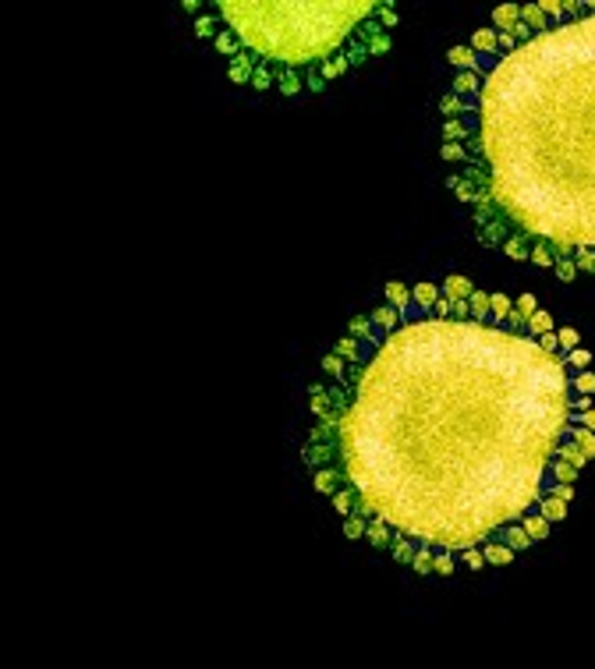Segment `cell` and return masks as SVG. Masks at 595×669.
<instances>
[{
  "label": "cell",
  "instance_id": "cell-1",
  "mask_svg": "<svg viewBox=\"0 0 595 669\" xmlns=\"http://www.w3.org/2000/svg\"><path fill=\"white\" fill-rule=\"evenodd\" d=\"M574 376L535 337L489 322L411 319L362 365L333 425L330 467L358 489L355 517L461 556L503 542L553 489ZM390 538V542H393ZM390 553V549H386Z\"/></svg>",
  "mask_w": 595,
  "mask_h": 669
},
{
  "label": "cell",
  "instance_id": "cell-2",
  "mask_svg": "<svg viewBox=\"0 0 595 669\" xmlns=\"http://www.w3.org/2000/svg\"><path fill=\"white\" fill-rule=\"evenodd\" d=\"M479 128L461 178L486 248L510 237L556 259L595 248V14L560 21L510 57H479Z\"/></svg>",
  "mask_w": 595,
  "mask_h": 669
},
{
  "label": "cell",
  "instance_id": "cell-3",
  "mask_svg": "<svg viewBox=\"0 0 595 669\" xmlns=\"http://www.w3.org/2000/svg\"><path fill=\"white\" fill-rule=\"evenodd\" d=\"M220 21L241 39L255 61L273 71H319L322 61L344 54L358 29L379 14V4H213Z\"/></svg>",
  "mask_w": 595,
  "mask_h": 669
},
{
  "label": "cell",
  "instance_id": "cell-4",
  "mask_svg": "<svg viewBox=\"0 0 595 669\" xmlns=\"http://www.w3.org/2000/svg\"><path fill=\"white\" fill-rule=\"evenodd\" d=\"M570 500H574V485H553V489H545V496L539 500L535 510H539L545 520H550V524H556V520L567 517Z\"/></svg>",
  "mask_w": 595,
  "mask_h": 669
},
{
  "label": "cell",
  "instance_id": "cell-5",
  "mask_svg": "<svg viewBox=\"0 0 595 669\" xmlns=\"http://www.w3.org/2000/svg\"><path fill=\"white\" fill-rule=\"evenodd\" d=\"M376 351H379L376 343H362V340H355V337H340V340L333 343V354H340L347 365H362V361H368Z\"/></svg>",
  "mask_w": 595,
  "mask_h": 669
},
{
  "label": "cell",
  "instance_id": "cell-6",
  "mask_svg": "<svg viewBox=\"0 0 595 669\" xmlns=\"http://www.w3.org/2000/svg\"><path fill=\"white\" fill-rule=\"evenodd\" d=\"M255 67H259V61H255V57L244 50V54H238V57L227 64V78H231L234 85H252V78H255Z\"/></svg>",
  "mask_w": 595,
  "mask_h": 669
},
{
  "label": "cell",
  "instance_id": "cell-7",
  "mask_svg": "<svg viewBox=\"0 0 595 669\" xmlns=\"http://www.w3.org/2000/svg\"><path fill=\"white\" fill-rule=\"evenodd\" d=\"M347 337H355V340H362V343H383V337H379V330H376V322H372V315H351L347 319Z\"/></svg>",
  "mask_w": 595,
  "mask_h": 669
},
{
  "label": "cell",
  "instance_id": "cell-8",
  "mask_svg": "<svg viewBox=\"0 0 595 669\" xmlns=\"http://www.w3.org/2000/svg\"><path fill=\"white\" fill-rule=\"evenodd\" d=\"M372 322H376V330H379V337L386 340L390 333H397V330H401V326H404V315H401V312H397L393 305H376V308H372Z\"/></svg>",
  "mask_w": 595,
  "mask_h": 669
},
{
  "label": "cell",
  "instance_id": "cell-9",
  "mask_svg": "<svg viewBox=\"0 0 595 669\" xmlns=\"http://www.w3.org/2000/svg\"><path fill=\"white\" fill-rule=\"evenodd\" d=\"M309 411L315 414V421H326L333 414V401H330L326 383H312L309 386Z\"/></svg>",
  "mask_w": 595,
  "mask_h": 669
},
{
  "label": "cell",
  "instance_id": "cell-10",
  "mask_svg": "<svg viewBox=\"0 0 595 669\" xmlns=\"http://www.w3.org/2000/svg\"><path fill=\"white\" fill-rule=\"evenodd\" d=\"M347 482H344V475L337 467H319V471H312V489L315 492H322V496H333L337 489H344Z\"/></svg>",
  "mask_w": 595,
  "mask_h": 669
},
{
  "label": "cell",
  "instance_id": "cell-11",
  "mask_svg": "<svg viewBox=\"0 0 595 669\" xmlns=\"http://www.w3.org/2000/svg\"><path fill=\"white\" fill-rule=\"evenodd\" d=\"M454 92L464 96V99H479V92H482V71L479 67L475 71H457L454 74Z\"/></svg>",
  "mask_w": 595,
  "mask_h": 669
},
{
  "label": "cell",
  "instance_id": "cell-12",
  "mask_svg": "<svg viewBox=\"0 0 595 669\" xmlns=\"http://www.w3.org/2000/svg\"><path fill=\"white\" fill-rule=\"evenodd\" d=\"M443 294L450 297V301H468V297L475 294V287H471V280L464 277V273H446V280H443Z\"/></svg>",
  "mask_w": 595,
  "mask_h": 669
},
{
  "label": "cell",
  "instance_id": "cell-13",
  "mask_svg": "<svg viewBox=\"0 0 595 669\" xmlns=\"http://www.w3.org/2000/svg\"><path fill=\"white\" fill-rule=\"evenodd\" d=\"M521 21H528L535 29V36H545V32L556 29V25L550 21V14L542 11V4H521Z\"/></svg>",
  "mask_w": 595,
  "mask_h": 669
},
{
  "label": "cell",
  "instance_id": "cell-14",
  "mask_svg": "<svg viewBox=\"0 0 595 669\" xmlns=\"http://www.w3.org/2000/svg\"><path fill=\"white\" fill-rule=\"evenodd\" d=\"M468 46L475 50L479 57H496V50H500V32H496L492 25H489V29H479L475 36H471Z\"/></svg>",
  "mask_w": 595,
  "mask_h": 669
},
{
  "label": "cell",
  "instance_id": "cell-15",
  "mask_svg": "<svg viewBox=\"0 0 595 669\" xmlns=\"http://www.w3.org/2000/svg\"><path fill=\"white\" fill-rule=\"evenodd\" d=\"M521 21V4H500L492 11V29L496 32H514Z\"/></svg>",
  "mask_w": 595,
  "mask_h": 669
},
{
  "label": "cell",
  "instance_id": "cell-16",
  "mask_svg": "<svg viewBox=\"0 0 595 669\" xmlns=\"http://www.w3.org/2000/svg\"><path fill=\"white\" fill-rule=\"evenodd\" d=\"M439 297H443V290L436 287V284H418V287H411V305L415 308H421V312H432V305L439 301Z\"/></svg>",
  "mask_w": 595,
  "mask_h": 669
},
{
  "label": "cell",
  "instance_id": "cell-17",
  "mask_svg": "<svg viewBox=\"0 0 595 669\" xmlns=\"http://www.w3.org/2000/svg\"><path fill=\"white\" fill-rule=\"evenodd\" d=\"M223 29H227V25L220 21V14H216V11H213V14H198V18H195V36H198V39H213V43H216V36H220Z\"/></svg>",
  "mask_w": 595,
  "mask_h": 669
},
{
  "label": "cell",
  "instance_id": "cell-18",
  "mask_svg": "<svg viewBox=\"0 0 595 669\" xmlns=\"http://www.w3.org/2000/svg\"><path fill=\"white\" fill-rule=\"evenodd\" d=\"M446 61H450L457 71H475L479 67V54L471 46H450L446 50Z\"/></svg>",
  "mask_w": 595,
  "mask_h": 669
},
{
  "label": "cell",
  "instance_id": "cell-19",
  "mask_svg": "<svg viewBox=\"0 0 595 669\" xmlns=\"http://www.w3.org/2000/svg\"><path fill=\"white\" fill-rule=\"evenodd\" d=\"M330 503H333V510H337L340 517H351V513H355V503H358V489H355V485L337 489V492L330 496Z\"/></svg>",
  "mask_w": 595,
  "mask_h": 669
},
{
  "label": "cell",
  "instance_id": "cell-20",
  "mask_svg": "<svg viewBox=\"0 0 595 669\" xmlns=\"http://www.w3.org/2000/svg\"><path fill=\"white\" fill-rule=\"evenodd\" d=\"M347 71H351V61H347V54H337V57H330V61H322V64H319V74H322V82L344 78Z\"/></svg>",
  "mask_w": 595,
  "mask_h": 669
},
{
  "label": "cell",
  "instance_id": "cell-21",
  "mask_svg": "<svg viewBox=\"0 0 595 669\" xmlns=\"http://www.w3.org/2000/svg\"><path fill=\"white\" fill-rule=\"evenodd\" d=\"M213 50H216V54H223V57H227V61H234L238 54H244V46H241V39L231 32V29H223L220 36H216V43H213Z\"/></svg>",
  "mask_w": 595,
  "mask_h": 669
},
{
  "label": "cell",
  "instance_id": "cell-22",
  "mask_svg": "<svg viewBox=\"0 0 595 669\" xmlns=\"http://www.w3.org/2000/svg\"><path fill=\"white\" fill-rule=\"evenodd\" d=\"M383 294H386V305H393L401 315L411 308V287H404V284H386Z\"/></svg>",
  "mask_w": 595,
  "mask_h": 669
},
{
  "label": "cell",
  "instance_id": "cell-23",
  "mask_svg": "<svg viewBox=\"0 0 595 669\" xmlns=\"http://www.w3.org/2000/svg\"><path fill=\"white\" fill-rule=\"evenodd\" d=\"M567 436L578 443V450H581L588 460H595V432H592V429H585V425H570Z\"/></svg>",
  "mask_w": 595,
  "mask_h": 669
},
{
  "label": "cell",
  "instance_id": "cell-24",
  "mask_svg": "<svg viewBox=\"0 0 595 669\" xmlns=\"http://www.w3.org/2000/svg\"><path fill=\"white\" fill-rule=\"evenodd\" d=\"M556 457H563L567 464H574L578 471H585V467L592 464V460H588V457H585V454L578 450V443H574V439H570V436H563V443H560V450H556Z\"/></svg>",
  "mask_w": 595,
  "mask_h": 669
},
{
  "label": "cell",
  "instance_id": "cell-25",
  "mask_svg": "<svg viewBox=\"0 0 595 669\" xmlns=\"http://www.w3.org/2000/svg\"><path fill=\"white\" fill-rule=\"evenodd\" d=\"M439 110H443V117H446V120L464 117V114H468V99H464V96H457V92L450 89V92H446V96L439 99Z\"/></svg>",
  "mask_w": 595,
  "mask_h": 669
},
{
  "label": "cell",
  "instance_id": "cell-26",
  "mask_svg": "<svg viewBox=\"0 0 595 669\" xmlns=\"http://www.w3.org/2000/svg\"><path fill=\"white\" fill-rule=\"evenodd\" d=\"M468 305H471V322H489L492 294H486V290H475V294L468 297Z\"/></svg>",
  "mask_w": 595,
  "mask_h": 669
},
{
  "label": "cell",
  "instance_id": "cell-27",
  "mask_svg": "<svg viewBox=\"0 0 595 669\" xmlns=\"http://www.w3.org/2000/svg\"><path fill=\"white\" fill-rule=\"evenodd\" d=\"M550 471H553V482H556V485H574V482H578V475H581V471H578L574 464H567L563 457H553Z\"/></svg>",
  "mask_w": 595,
  "mask_h": 669
},
{
  "label": "cell",
  "instance_id": "cell-28",
  "mask_svg": "<svg viewBox=\"0 0 595 669\" xmlns=\"http://www.w3.org/2000/svg\"><path fill=\"white\" fill-rule=\"evenodd\" d=\"M277 89H280L287 99H291V96H298V92H305V74H302V71H280Z\"/></svg>",
  "mask_w": 595,
  "mask_h": 669
},
{
  "label": "cell",
  "instance_id": "cell-29",
  "mask_svg": "<svg viewBox=\"0 0 595 669\" xmlns=\"http://www.w3.org/2000/svg\"><path fill=\"white\" fill-rule=\"evenodd\" d=\"M514 556H517V553L510 549V545H503V542H489V545H486V563H489V566H507Z\"/></svg>",
  "mask_w": 595,
  "mask_h": 669
},
{
  "label": "cell",
  "instance_id": "cell-30",
  "mask_svg": "<svg viewBox=\"0 0 595 669\" xmlns=\"http://www.w3.org/2000/svg\"><path fill=\"white\" fill-rule=\"evenodd\" d=\"M521 524H525V531L532 535V542H542L545 535H550V528H553V524H550V520H545L539 510H532L525 520H521Z\"/></svg>",
  "mask_w": 595,
  "mask_h": 669
},
{
  "label": "cell",
  "instance_id": "cell-31",
  "mask_svg": "<svg viewBox=\"0 0 595 669\" xmlns=\"http://www.w3.org/2000/svg\"><path fill=\"white\" fill-rule=\"evenodd\" d=\"M503 545H510L514 553H525L528 545H532V535L525 531V524H510V528L503 531Z\"/></svg>",
  "mask_w": 595,
  "mask_h": 669
},
{
  "label": "cell",
  "instance_id": "cell-32",
  "mask_svg": "<svg viewBox=\"0 0 595 669\" xmlns=\"http://www.w3.org/2000/svg\"><path fill=\"white\" fill-rule=\"evenodd\" d=\"M514 312L507 294H492V308H489V326H503V319Z\"/></svg>",
  "mask_w": 595,
  "mask_h": 669
},
{
  "label": "cell",
  "instance_id": "cell-33",
  "mask_svg": "<svg viewBox=\"0 0 595 669\" xmlns=\"http://www.w3.org/2000/svg\"><path fill=\"white\" fill-rule=\"evenodd\" d=\"M252 89H255V92L277 89V71H273V64L259 61V67H255V78H252Z\"/></svg>",
  "mask_w": 595,
  "mask_h": 669
},
{
  "label": "cell",
  "instance_id": "cell-34",
  "mask_svg": "<svg viewBox=\"0 0 595 669\" xmlns=\"http://www.w3.org/2000/svg\"><path fill=\"white\" fill-rule=\"evenodd\" d=\"M563 365H567L570 376H578V372H592V354L585 351V347H578V351L563 354Z\"/></svg>",
  "mask_w": 595,
  "mask_h": 669
},
{
  "label": "cell",
  "instance_id": "cell-35",
  "mask_svg": "<svg viewBox=\"0 0 595 669\" xmlns=\"http://www.w3.org/2000/svg\"><path fill=\"white\" fill-rule=\"evenodd\" d=\"M545 333H556V330H553V315L539 308V312L528 319V337H535V340H539V337H545Z\"/></svg>",
  "mask_w": 595,
  "mask_h": 669
},
{
  "label": "cell",
  "instance_id": "cell-36",
  "mask_svg": "<svg viewBox=\"0 0 595 669\" xmlns=\"http://www.w3.org/2000/svg\"><path fill=\"white\" fill-rule=\"evenodd\" d=\"M439 160H446V163H468L471 156H468V149H464V142H443L439 145Z\"/></svg>",
  "mask_w": 595,
  "mask_h": 669
},
{
  "label": "cell",
  "instance_id": "cell-37",
  "mask_svg": "<svg viewBox=\"0 0 595 669\" xmlns=\"http://www.w3.org/2000/svg\"><path fill=\"white\" fill-rule=\"evenodd\" d=\"M503 252H507L514 262H532V244H528L525 237H510V241L503 244Z\"/></svg>",
  "mask_w": 595,
  "mask_h": 669
},
{
  "label": "cell",
  "instance_id": "cell-38",
  "mask_svg": "<svg viewBox=\"0 0 595 669\" xmlns=\"http://www.w3.org/2000/svg\"><path fill=\"white\" fill-rule=\"evenodd\" d=\"M322 372H326V376H333V383H340L344 376H347V361L340 358V354H326V358H322Z\"/></svg>",
  "mask_w": 595,
  "mask_h": 669
},
{
  "label": "cell",
  "instance_id": "cell-39",
  "mask_svg": "<svg viewBox=\"0 0 595 669\" xmlns=\"http://www.w3.org/2000/svg\"><path fill=\"white\" fill-rule=\"evenodd\" d=\"M532 262L542 266V269H553V266H556L553 248H550V244H532Z\"/></svg>",
  "mask_w": 595,
  "mask_h": 669
},
{
  "label": "cell",
  "instance_id": "cell-40",
  "mask_svg": "<svg viewBox=\"0 0 595 669\" xmlns=\"http://www.w3.org/2000/svg\"><path fill=\"white\" fill-rule=\"evenodd\" d=\"M390 46H393L390 32H376V36L368 39V54H372V57H386V54H390Z\"/></svg>",
  "mask_w": 595,
  "mask_h": 669
},
{
  "label": "cell",
  "instance_id": "cell-41",
  "mask_svg": "<svg viewBox=\"0 0 595 669\" xmlns=\"http://www.w3.org/2000/svg\"><path fill=\"white\" fill-rule=\"evenodd\" d=\"M397 21H401V14H397V8L390 4V0H379V25H383V32H390Z\"/></svg>",
  "mask_w": 595,
  "mask_h": 669
},
{
  "label": "cell",
  "instance_id": "cell-42",
  "mask_svg": "<svg viewBox=\"0 0 595 669\" xmlns=\"http://www.w3.org/2000/svg\"><path fill=\"white\" fill-rule=\"evenodd\" d=\"M553 273H556V280H563V284H570L578 277V262L574 259H556V266H553Z\"/></svg>",
  "mask_w": 595,
  "mask_h": 669
},
{
  "label": "cell",
  "instance_id": "cell-43",
  "mask_svg": "<svg viewBox=\"0 0 595 669\" xmlns=\"http://www.w3.org/2000/svg\"><path fill=\"white\" fill-rule=\"evenodd\" d=\"M574 262H578V273H592L595 277V248H578Z\"/></svg>",
  "mask_w": 595,
  "mask_h": 669
},
{
  "label": "cell",
  "instance_id": "cell-44",
  "mask_svg": "<svg viewBox=\"0 0 595 669\" xmlns=\"http://www.w3.org/2000/svg\"><path fill=\"white\" fill-rule=\"evenodd\" d=\"M429 319H439V322H450L454 319V301H450V297H439V301L432 305V312H429Z\"/></svg>",
  "mask_w": 595,
  "mask_h": 669
},
{
  "label": "cell",
  "instance_id": "cell-45",
  "mask_svg": "<svg viewBox=\"0 0 595 669\" xmlns=\"http://www.w3.org/2000/svg\"><path fill=\"white\" fill-rule=\"evenodd\" d=\"M365 528H368V520H362V517H344V535L347 538H365Z\"/></svg>",
  "mask_w": 595,
  "mask_h": 669
},
{
  "label": "cell",
  "instance_id": "cell-46",
  "mask_svg": "<svg viewBox=\"0 0 595 669\" xmlns=\"http://www.w3.org/2000/svg\"><path fill=\"white\" fill-rule=\"evenodd\" d=\"M556 337H560V351L563 354H570V351H578V330H570V326H563V330H556Z\"/></svg>",
  "mask_w": 595,
  "mask_h": 669
},
{
  "label": "cell",
  "instance_id": "cell-47",
  "mask_svg": "<svg viewBox=\"0 0 595 669\" xmlns=\"http://www.w3.org/2000/svg\"><path fill=\"white\" fill-rule=\"evenodd\" d=\"M570 386H574L581 396H592V393H595V372H578V376H574V383H570Z\"/></svg>",
  "mask_w": 595,
  "mask_h": 669
},
{
  "label": "cell",
  "instance_id": "cell-48",
  "mask_svg": "<svg viewBox=\"0 0 595 669\" xmlns=\"http://www.w3.org/2000/svg\"><path fill=\"white\" fill-rule=\"evenodd\" d=\"M514 308H517L521 315H528V319H532V315L539 312V297H535V294H521L517 301H514Z\"/></svg>",
  "mask_w": 595,
  "mask_h": 669
},
{
  "label": "cell",
  "instance_id": "cell-49",
  "mask_svg": "<svg viewBox=\"0 0 595 669\" xmlns=\"http://www.w3.org/2000/svg\"><path fill=\"white\" fill-rule=\"evenodd\" d=\"M570 425H585V429H592V432H595V407H592V411H585V414L570 411Z\"/></svg>",
  "mask_w": 595,
  "mask_h": 669
},
{
  "label": "cell",
  "instance_id": "cell-50",
  "mask_svg": "<svg viewBox=\"0 0 595 669\" xmlns=\"http://www.w3.org/2000/svg\"><path fill=\"white\" fill-rule=\"evenodd\" d=\"M539 347H542V351H550V354H556L560 351V337L556 333H545V337H539Z\"/></svg>",
  "mask_w": 595,
  "mask_h": 669
},
{
  "label": "cell",
  "instance_id": "cell-51",
  "mask_svg": "<svg viewBox=\"0 0 595 669\" xmlns=\"http://www.w3.org/2000/svg\"><path fill=\"white\" fill-rule=\"evenodd\" d=\"M188 14H202V4H198V0H185V4H181Z\"/></svg>",
  "mask_w": 595,
  "mask_h": 669
}]
</instances>
